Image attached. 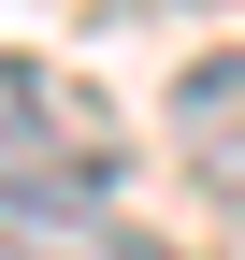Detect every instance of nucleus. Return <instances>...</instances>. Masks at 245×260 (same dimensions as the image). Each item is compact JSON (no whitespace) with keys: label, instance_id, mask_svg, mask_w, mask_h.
Masks as SVG:
<instances>
[{"label":"nucleus","instance_id":"nucleus-2","mask_svg":"<svg viewBox=\"0 0 245 260\" xmlns=\"http://www.w3.org/2000/svg\"><path fill=\"white\" fill-rule=\"evenodd\" d=\"M159 130H173V159L202 174V203L245 217V44H202L188 73L159 87Z\"/></svg>","mask_w":245,"mask_h":260},{"label":"nucleus","instance_id":"nucleus-1","mask_svg":"<svg viewBox=\"0 0 245 260\" xmlns=\"http://www.w3.org/2000/svg\"><path fill=\"white\" fill-rule=\"evenodd\" d=\"M115 174H130L115 102L72 87L58 58H15L0 44V188H15V203H115Z\"/></svg>","mask_w":245,"mask_h":260},{"label":"nucleus","instance_id":"nucleus-3","mask_svg":"<svg viewBox=\"0 0 245 260\" xmlns=\"http://www.w3.org/2000/svg\"><path fill=\"white\" fill-rule=\"evenodd\" d=\"M0 260H188V246L130 232L115 203H15L0 188Z\"/></svg>","mask_w":245,"mask_h":260}]
</instances>
